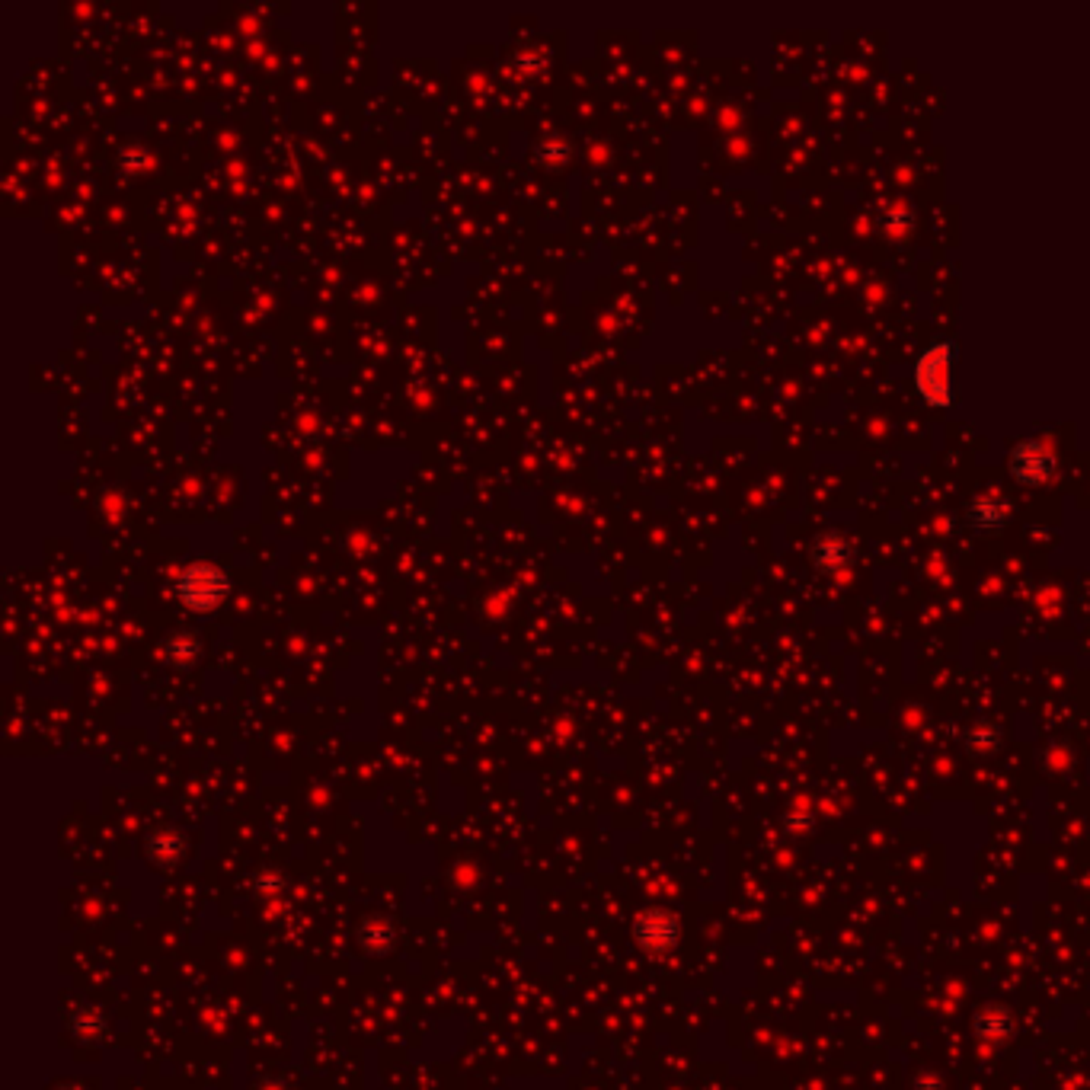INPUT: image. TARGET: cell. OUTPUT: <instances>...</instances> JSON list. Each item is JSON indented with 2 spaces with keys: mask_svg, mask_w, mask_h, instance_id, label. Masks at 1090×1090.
Masks as SVG:
<instances>
[{
  "mask_svg": "<svg viewBox=\"0 0 1090 1090\" xmlns=\"http://www.w3.org/2000/svg\"><path fill=\"white\" fill-rule=\"evenodd\" d=\"M953 339H937L931 343L915 365V387L927 406L934 410H947L953 403V387H950V365H953Z\"/></svg>",
  "mask_w": 1090,
  "mask_h": 1090,
  "instance_id": "cell-1",
  "label": "cell"
},
{
  "mask_svg": "<svg viewBox=\"0 0 1090 1090\" xmlns=\"http://www.w3.org/2000/svg\"><path fill=\"white\" fill-rule=\"evenodd\" d=\"M1007 470H1011L1014 480L1027 483V486H1039V483H1046L1055 474V458H1052V451L1043 442L1027 438V442H1020L1011 451V458H1007Z\"/></svg>",
  "mask_w": 1090,
  "mask_h": 1090,
  "instance_id": "cell-2",
  "label": "cell"
},
{
  "mask_svg": "<svg viewBox=\"0 0 1090 1090\" xmlns=\"http://www.w3.org/2000/svg\"><path fill=\"white\" fill-rule=\"evenodd\" d=\"M966 522L972 531L979 534H995V531H1004L1007 522H1011V506L1001 499V496H979L972 499V506L966 512Z\"/></svg>",
  "mask_w": 1090,
  "mask_h": 1090,
  "instance_id": "cell-3",
  "label": "cell"
},
{
  "mask_svg": "<svg viewBox=\"0 0 1090 1090\" xmlns=\"http://www.w3.org/2000/svg\"><path fill=\"white\" fill-rule=\"evenodd\" d=\"M851 557H854V547L848 538H841V534H822V538L812 544V563L825 569V573H838V569L851 563Z\"/></svg>",
  "mask_w": 1090,
  "mask_h": 1090,
  "instance_id": "cell-4",
  "label": "cell"
},
{
  "mask_svg": "<svg viewBox=\"0 0 1090 1090\" xmlns=\"http://www.w3.org/2000/svg\"><path fill=\"white\" fill-rule=\"evenodd\" d=\"M883 227H886L889 234H905L908 227H911V211H905V208H886Z\"/></svg>",
  "mask_w": 1090,
  "mask_h": 1090,
  "instance_id": "cell-5",
  "label": "cell"
}]
</instances>
